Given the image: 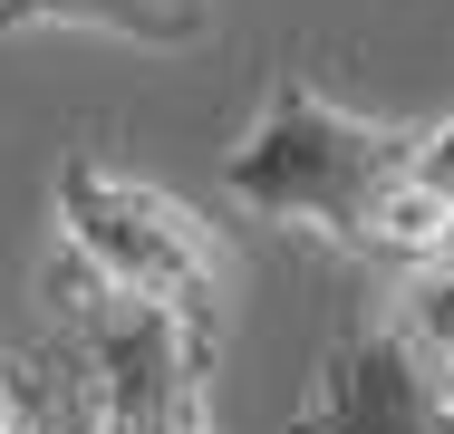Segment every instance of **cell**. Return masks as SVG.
<instances>
[{
    "label": "cell",
    "mask_w": 454,
    "mask_h": 434,
    "mask_svg": "<svg viewBox=\"0 0 454 434\" xmlns=\"http://www.w3.org/2000/svg\"><path fill=\"white\" fill-rule=\"evenodd\" d=\"M20 29H97L126 49H193L213 39V0H0V39Z\"/></svg>",
    "instance_id": "277c9868"
},
{
    "label": "cell",
    "mask_w": 454,
    "mask_h": 434,
    "mask_svg": "<svg viewBox=\"0 0 454 434\" xmlns=\"http://www.w3.org/2000/svg\"><path fill=\"white\" fill-rule=\"evenodd\" d=\"M377 338L396 347V357H406L435 396H454V252L406 260V280H396V299H387Z\"/></svg>",
    "instance_id": "5b68a950"
},
{
    "label": "cell",
    "mask_w": 454,
    "mask_h": 434,
    "mask_svg": "<svg viewBox=\"0 0 454 434\" xmlns=\"http://www.w3.org/2000/svg\"><path fill=\"white\" fill-rule=\"evenodd\" d=\"M0 434H39V425H20V415H10V425H0Z\"/></svg>",
    "instance_id": "52a82bcc"
},
{
    "label": "cell",
    "mask_w": 454,
    "mask_h": 434,
    "mask_svg": "<svg viewBox=\"0 0 454 434\" xmlns=\"http://www.w3.org/2000/svg\"><path fill=\"white\" fill-rule=\"evenodd\" d=\"M49 309L88 357L97 434H213V338L175 309L106 290L88 260H49Z\"/></svg>",
    "instance_id": "3957f363"
},
{
    "label": "cell",
    "mask_w": 454,
    "mask_h": 434,
    "mask_svg": "<svg viewBox=\"0 0 454 434\" xmlns=\"http://www.w3.org/2000/svg\"><path fill=\"white\" fill-rule=\"evenodd\" d=\"M416 165V126H387V116H358L339 106L329 87L280 78L262 97V116L242 126L223 183L262 213V222H300L339 252H367V222L377 203L396 193V174Z\"/></svg>",
    "instance_id": "6da1fadb"
},
{
    "label": "cell",
    "mask_w": 454,
    "mask_h": 434,
    "mask_svg": "<svg viewBox=\"0 0 454 434\" xmlns=\"http://www.w3.org/2000/svg\"><path fill=\"white\" fill-rule=\"evenodd\" d=\"M59 252L88 260L106 290L126 299H155L175 309L184 329L223 347V319H232V252L184 213L165 183L106 165V155H68L59 165Z\"/></svg>",
    "instance_id": "7a4b0ae2"
},
{
    "label": "cell",
    "mask_w": 454,
    "mask_h": 434,
    "mask_svg": "<svg viewBox=\"0 0 454 434\" xmlns=\"http://www.w3.org/2000/svg\"><path fill=\"white\" fill-rule=\"evenodd\" d=\"M0 425H10V376H0Z\"/></svg>",
    "instance_id": "8992f818"
}]
</instances>
